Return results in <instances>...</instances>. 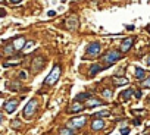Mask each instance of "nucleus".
I'll return each mask as SVG.
<instances>
[{
  "mask_svg": "<svg viewBox=\"0 0 150 135\" xmlns=\"http://www.w3.org/2000/svg\"><path fill=\"white\" fill-rule=\"evenodd\" d=\"M86 117L84 116H78V117H74L72 119V122H69V128H81V126H84L86 125Z\"/></svg>",
  "mask_w": 150,
  "mask_h": 135,
  "instance_id": "obj_4",
  "label": "nucleus"
},
{
  "mask_svg": "<svg viewBox=\"0 0 150 135\" xmlns=\"http://www.w3.org/2000/svg\"><path fill=\"white\" fill-rule=\"evenodd\" d=\"M15 50H16V49H15V47H13V44H12V46H8V47L5 49V53H6V54H12Z\"/></svg>",
  "mask_w": 150,
  "mask_h": 135,
  "instance_id": "obj_21",
  "label": "nucleus"
},
{
  "mask_svg": "<svg viewBox=\"0 0 150 135\" xmlns=\"http://www.w3.org/2000/svg\"><path fill=\"white\" fill-rule=\"evenodd\" d=\"M47 13H49V16H50V18H52V16H54V15H56V12H54V11H49V12H47Z\"/></svg>",
  "mask_w": 150,
  "mask_h": 135,
  "instance_id": "obj_26",
  "label": "nucleus"
},
{
  "mask_svg": "<svg viewBox=\"0 0 150 135\" xmlns=\"http://www.w3.org/2000/svg\"><path fill=\"white\" fill-rule=\"evenodd\" d=\"M113 81L116 82V85H125V84H128V79L127 78H113Z\"/></svg>",
  "mask_w": 150,
  "mask_h": 135,
  "instance_id": "obj_17",
  "label": "nucleus"
},
{
  "mask_svg": "<svg viewBox=\"0 0 150 135\" xmlns=\"http://www.w3.org/2000/svg\"><path fill=\"white\" fill-rule=\"evenodd\" d=\"M83 109H84V104L80 103V101L74 103V104L71 106V112H72V113H77V112H80V110H83Z\"/></svg>",
  "mask_w": 150,
  "mask_h": 135,
  "instance_id": "obj_11",
  "label": "nucleus"
},
{
  "mask_svg": "<svg viewBox=\"0 0 150 135\" xmlns=\"http://www.w3.org/2000/svg\"><path fill=\"white\" fill-rule=\"evenodd\" d=\"M102 104V101L100 100H97V98H90V100H87V103H86V106L87 107H91V106H100Z\"/></svg>",
  "mask_w": 150,
  "mask_h": 135,
  "instance_id": "obj_14",
  "label": "nucleus"
},
{
  "mask_svg": "<svg viewBox=\"0 0 150 135\" xmlns=\"http://www.w3.org/2000/svg\"><path fill=\"white\" fill-rule=\"evenodd\" d=\"M147 31H149V34H150V27H149V28H147Z\"/></svg>",
  "mask_w": 150,
  "mask_h": 135,
  "instance_id": "obj_31",
  "label": "nucleus"
},
{
  "mask_svg": "<svg viewBox=\"0 0 150 135\" xmlns=\"http://www.w3.org/2000/svg\"><path fill=\"white\" fill-rule=\"evenodd\" d=\"M127 30H129V31H132V30H134V27H132V25H128V27H127Z\"/></svg>",
  "mask_w": 150,
  "mask_h": 135,
  "instance_id": "obj_29",
  "label": "nucleus"
},
{
  "mask_svg": "<svg viewBox=\"0 0 150 135\" xmlns=\"http://www.w3.org/2000/svg\"><path fill=\"white\" fill-rule=\"evenodd\" d=\"M147 65H149V66H150V56H149V57H147Z\"/></svg>",
  "mask_w": 150,
  "mask_h": 135,
  "instance_id": "obj_30",
  "label": "nucleus"
},
{
  "mask_svg": "<svg viewBox=\"0 0 150 135\" xmlns=\"http://www.w3.org/2000/svg\"><path fill=\"white\" fill-rule=\"evenodd\" d=\"M103 116H109V112L108 110H102V112H99V113L94 115V117H103Z\"/></svg>",
  "mask_w": 150,
  "mask_h": 135,
  "instance_id": "obj_22",
  "label": "nucleus"
},
{
  "mask_svg": "<svg viewBox=\"0 0 150 135\" xmlns=\"http://www.w3.org/2000/svg\"><path fill=\"white\" fill-rule=\"evenodd\" d=\"M103 126H105V122H103L102 119H97V120H94V122H93V125H91L93 131H99V129H102Z\"/></svg>",
  "mask_w": 150,
  "mask_h": 135,
  "instance_id": "obj_12",
  "label": "nucleus"
},
{
  "mask_svg": "<svg viewBox=\"0 0 150 135\" xmlns=\"http://www.w3.org/2000/svg\"><path fill=\"white\" fill-rule=\"evenodd\" d=\"M103 69V68L100 66V65H94V66H91L90 68V75H96L99 71H102Z\"/></svg>",
  "mask_w": 150,
  "mask_h": 135,
  "instance_id": "obj_16",
  "label": "nucleus"
},
{
  "mask_svg": "<svg viewBox=\"0 0 150 135\" xmlns=\"http://www.w3.org/2000/svg\"><path fill=\"white\" fill-rule=\"evenodd\" d=\"M11 3H13V5H16V3H19V2H22V0H9Z\"/></svg>",
  "mask_w": 150,
  "mask_h": 135,
  "instance_id": "obj_27",
  "label": "nucleus"
},
{
  "mask_svg": "<svg viewBox=\"0 0 150 135\" xmlns=\"http://www.w3.org/2000/svg\"><path fill=\"white\" fill-rule=\"evenodd\" d=\"M59 77H60V66H54L53 69H52V72L49 74V77L44 79V84L46 85H53L57 79H59Z\"/></svg>",
  "mask_w": 150,
  "mask_h": 135,
  "instance_id": "obj_1",
  "label": "nucleus"
},
{
  "mask_svg": "<svg viewBox=\"0 0 150 135\" xmlns=\"http://www.w3.org/2000/svg\"><path fill=\"white\" fill-rule=\"evenodd\" d=\"M132 94H134V91H132V90H127V91H124L121 96H124V100H128Z\"/></svg>",
  "mask_w": 150,
  "mask_h": 135,
  "instance_id": "obj_19",
  "label": "nucleus"
},
{
  "mask_svg": "<svg viewBox=\"0 0 150 135\" xmlns=\"http://www.w3.org/2000/svg\"><path fill=\"white\" fill-rule=\"evenodd\" d=\"M121 59V53L119 51H116V50H110V51H108L105 56H103V62L109 66V65H112V63H115L116 60H119Z\"/></svg>",
  "mask_w": 150,
  "mask_h": 135,
  "instance_id": "obj_2",
  "label": "nucleus"
},
{
  "mask_svg": "<svg viewBox=\"0 0 150 135\" xmlns=\"http://www.w3.org/2000/svg\"><path fill=\"white\" fill-rule=\"evenodd\" d=\"M146 77V71L141 69V68H135V78L137 79H144Z\"/></svg>",
  "mask_w": 150,
  "mask_h": 135,
  "instance_id": "obj_13",
  "label": "nucleus"
},
{
  "mask_svg": "<svg viewBox=\"0 0 150 135\" xmlns=\"http://www.w3.org/2000/svg\"><path fill=\"white\" fill-rule=\"evenodd\" d=\"M16 106H18V100H9V101H6V103L3 104L5 112H8V113L15 112V110H16Z\"/></svg>",
  "mask_w": 150,
  "mask_h": 135,
  "instance_id": "obj_6",
  "label": "nucleus"
},
{
  "mask_svg": "<svg viewBox=\"0 0 150 135\" xmlns=\"http://www.w3.org/2000/svg\"><path fill=\"white\" fill-rule=\"evenodd\" d=\"M103 97H105V98H110V97H112V91H110V90H105V91H103Z\"/></svg>",
  "mask_w": 150,
  "mask_h": 135,
  "instance_id": "obj_23",
  "label": "nucleus"
},
{
  "mask_svg": "<svg viewBox=\"0 0 150 135\" xmlns=\"http://www.w3.org/2000/svg\"><path fill=\"white\" fill-rule=\"evenodd\" d=\"M132 43H134L132 38H125V40L122 41V44H121V50H122V51H128V50L131 49Z\"/></svg>",
  "mask_w": 150,
  "mask_h": 135,
  "instance_id": "obj_7",
  "label": "nucleus"
},
{
  "mask_svg": "<svg viewBox=\"0 0 150 135\" xmlns=\"http://www.w3.org/2000/svg\"><path fill=\"white\" fill-rule=\"evenodd\" d=\"M43 65H44V59H43V57H37V59L34 60V63H33L34 71H40L41 68H43Z\"/></svg>",
  "mask_w": 150,
  "mask_h": 135,
  "instance_id": "obj_10",
  "label": "nucleus"
},
{
  "mask_svg": "<svg viewBox=\"0 0 150 135\" xmlns=\"http://www.w3.org/2000/svg\"><path fill=\"white\" fill-rule=\"evenodd\" d=\"M24 44H25L24 37H18V38L13 41V47H15L16 50H24Z\"/></svg>",
  "mask_w": 150,
  "mask_h": 135,
  "instance_id": "obj_9",
  "label": "nucleus"
},
{
  "mask_svg": "<svg viewBox=\"0 0 150 135\" xmlns=\"http://www.w3.org/2000/svg\"><path fill=\"white\" fill-rule=\"evenodd\" d=\"M121 134H122V135H128V134H129V129H128V128H122V129H121Z\"/></svg>",
  "mask_w": 150,
  "mask_h": 135,
  "instance_id": "obj_25",
  "label": "nucleus"
},
{
  "mask_svg": "<svg viewBox=\"0 0 150 135\" xmlns=\"http://www.w3.org/2000/svg\"><path fill=\"white\" fill-rule=\"evenodd\" d=\"M68 30H71V31H74V30H77L78 28V19L75 18V16H72L71 19H68Z\"/></svg>",
  "mask_w": 150,
  "mask_h": 135,
  "instance_id": "obj_8",
  "label": "nucleus"
},
{
  "mask_svg": "<svg viewBox=\"0 0 150 135\" xmlns=\"http://www.w3.org/2000/svg\"><path fill=\"white\" fill-rule=\"evenodd\" d=\"M90 98H91V96H90L88 93H81V94L77 96V98H75V100H77V101H81V100H90Z\"/></svg>",
  "mask_w": 150,
  "mask_h": 135,
  "instance_id": "obj_15",
  "label": "nucleus"
},
{
  "mask_svg": "<svg viewBox=\"0 0 150 135\" xmlns=\"http://www.w3.org/2000/svg\"><path fill=\"white\" fill-rule=\"evenodd\" d=\"M59 134L60 135H74V131H71L69 128H63V129L59 131Z\"/></svg>",
  "mask_w": 150,
  "mask_h": 135,
  "instance_id": "obj_18",
  "label": "nucleus"
},
{
  "mask_svg": "<svg viewBox=\"0 0 150 135\" xmlns=\"http://www.w3.org/2000/svg\"><path fill=\"white\" fill-rule=\"evenodd\" d=\"M35 109H37V101L33 98V100H30V101L27 103V106L24 107V116H25V117H31V116L34 115Z\"/></svg>",
  "mask_w": 150,
  "mask_h": 135,
  "instance_id": "obj_3",
  "label": "nucleus"
},
{
  "mask_svg": "<svg viewBox=\"0 0 150 135\" xmlns=\"http://www.w3.org/2000/svg\"><path fill=\"white\" fill-rule=\"evenodd\" d=\"M100 53V44L99 43H91L87 49V54L88 56H97Z\"/></svg>",
  "mask_w": 150,
  "mask_h": 135,
  "instance_id": "obj_5",
  "label": "nucleus"
},
{
  "mask_svg": "<svg viewBox=\"0 0 150 135\" xmlns=\"http://www.w3.org/2000/svg\"><path fill=\"white\" fill-rule=\"evenodd\" d=\"M141 87H144V88H150V78H149V79H144V81L141 82Z\"/></svg>",
  "mask_w": 150,
  "mask_h": 135,
  "instance_id": "obj_24",
  "label": "nucleus"
},
{
  "mask_svg": "<svg viewBox=\"0 0 150 135\" xmlns=\"http://www.w3.org/2000/svg\"><path fill=\"white\" fill-rule=\"evenodd\" d=\"M33 46H34V41H28L24 47V51H31L33 50Z\"/></svg>",
  "mask_w": 150,
  "mask_h": 135,
  "instance_id": "obj_20",
  "label": "nucleus"
},
{
  "mask_svg": "<svg viewBox=\"0 0 150 135\" xmlns=\"http://www.w3.org/2000/svg\"><path fill=\"white\" fill-rule=\"evenodd\" d=\"M135 97L140 98V97H141V93H140V91H135Z\"/></svg>",
  "mask_w": 150,
  "mask_h": 135,
  "instance_id": "obj_28",
  "label": "nucleus"
}]
</instances>
